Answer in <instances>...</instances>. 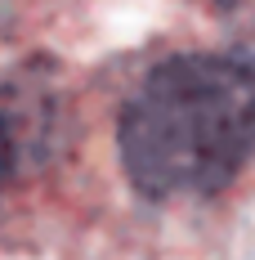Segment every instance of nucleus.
I'll list each match as a JSON object with an SVG mask.
<instances>
[{
    "label": "nucleus",
    "mask_w": 255,
    "mask_h": 260,
    "mask_svg": "<svg viewBox=\"0 0 255 260\" xmlns=\"http://www.w3.org/2000/svg\"><path fill=\"white\" fill-rule=\"evenodd\" d=\"M117 153L148 202L210 198L255 157V72L229 54H175L130 90Z\"/></svg>",
    "instance_id": "f257e3e1"
},
{
    "label": "nucleus",
    "mask_w": 255,
    "mask_h": 260,
    "mask_svg": "<svg viewBox=\"0 0 255 260\" xmlns=\"http://www.w3.org/2000/svg\"><path fill=\"white\" fill-rule=\"evenodd\" d=\"M224 18L233 23V31L255 36V0H229V5H224Z\"/></svg>",
    "instance_id": "f03ea898"
},
{
    "label": "nucleus",
    "mask_w": 255,
    "mask_h": 260,
    "mask_svg": "<svg viewBox=\"0 0 255 260\" xmlns=\"http://www.w3.org/2000/svg\"><path fill=\"white\" fill-rule=\"evenodd\" d=\"M9 175H14V135L5 126V117H0V188H5Z\"/></svg>",
    "instance_id": "7ed1b4c3"
}]
</instances>
